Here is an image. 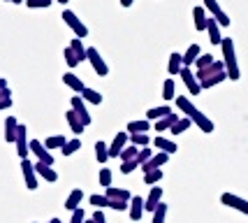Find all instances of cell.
<instances>
[{"label":"cell","instance_id":"cell-19","mask_svg":"<svg viewBox=\"0 0 248 223\" xmlns=\"http://www.w3.org/2000/svg\"><path fill=\"white\" fill-rule=\"evenodd\" d=\"M193 19H195V28L202 33L206 31V23H209V17H206V10L202 7V5H197L193 10Z\"/></svg>","mask_w":248,"mask_h":223},{"label":"cell","instance_id":"cell-1","mask_svg":"<svg viewBox=\"0 0 248 223\" xmlns=\"http://www.w3.org/2000/svg\"><path fill=\"white\" fill-rule=\"evenodd\" d=\"M176 107L184 112V117H188L190 121H193L195 126L200 128L202 133H214L216 130V126H214V121L209 117H204L197 107L190 103V98H186V96H176Z\"/></svg>","mask_w":248,"mask_h":223},{"label":"cell","instance_id":"cell-29","mask_svg":"<svg viewBox=\"0 0 248 223\" xmlns=\"http://www.w3.org/2000/svg\"><path fill=\"white\" fill-rule=\"evenodd\" d=\"M70 49L75 51V56H77V61L81 63V61H88V47H84V42L79 40V37H75L72 42H70Z\"/></svg>","mask_w":248,"mask_h":223},{"label":"cell","instance_id":"cell-6","mask_svg":"<svg viewBox=\"0 0 248 223\" xmlns=\"http://www.w3.org/2000/svg\"><path fill=\"white\" fill-rule=\"evenodd\" d=\"M70 105H72V109H75L77 117L81 119V123H84V126H91V123H93V117H91V112H88V107H86V103H84V98L81 96H72Z\"/></svg>","mask_w":248,"mask_h":223},{"label":"cell","instance_id":"cell-14","mask_svg":"<svg viewBox=\"0 0 248 223\" xmlns=\"http://www.w3.org/2000/svg\"><path fill=\"white\" fill-rule=\"evenodd\" d=\"M35 165V172H37V177H42L44 181H49V184H54V181H58V172L51 168V165H44V163H32Z\"/></svg>","mask_w":248,"mask_h":223},{"label":"cell","instance_id":"cell-4","mask_svg":"<svg viewBox=\"0 0 248 223\" xmlns=\"http://www.w3.org/2000/svg\"><path fill=\"white\" fill-rule=\"evenodd\" d=\"M16 154H19V158H28V154H31V139H28V128L19 123V133H16Z\"/></svg>","mask_w":248,"mask_h":223},{"label":"cell","instance_id":"cell-41","mask_svg":"<svg viewBox=\"0 0 248 223\" xmlns=\"http://www.w3.org/2000/svg\"><path fill=\"white\" fill-rule=\"evenodd\" d=\"M165 219H167V205L160 202V205L155 207V212H153V221L151 223H165Z\"/></svg>","mask_w":248,"mask_h":223},{"label":"cell","instance_id":"cell-31","mask_svg":"<svg viewBox=\"0 0 248 223\" xmlns=\"http://www.w3.org/2000/svg\"><path fill=\"white\" fill-rule=\"evenodd\" d=\"M95 158H97V163H107L109 160V144L107 142H95Z\"/></svg>","mask_w":248,"mask_h":223},{"label":"cell","instance_id":"cell-20","mask_svg":"<svg viewBox=\"0 0 248 223\" xmlns=\"http://www.w3.org/2000/svg\"><path fill=\"white\" fill-rule=\"evenodd\" d=\"M81 200H84V191H81V189H75V191L67 195V200H65V209H67V212H75V209H79Z\"/></svg>","mask_w":248,"mask_h":223},{"label":"cell","instance_id":"cell-39","mask_svg":"<svg viewBox=\"0 0 248 223\" xmlns=\"http://www.w3.org/2000/svg\"><path fill=\"white\" fill-rule=\"evenodd\" d=\"M65 144H67V139L63 135H51V137H46V142H44L46 149H63Z\"/></svg>","mask_w":248,"mask_h":223},{"label":"cell","instance_id":"cell-57","mask_svg":"<svg viewBox=\"0 0 248 223\" xmlns=\"http://www.w3.org/2000/svg\"><path fill=\"white\" fill-rule=\"evenodd\" d=\"M12 2H16V5H19V2H26V0H12Z\"/></svg>","mask_w":248,"mask_h":223},{"label":"cell","instance_id":"cell-59","mask_svg":"<svg viewBox=\"0 0 248 223\" xmlns=\"http://www.w3.org/2000/svg\"><path fill=\"white\" fill-rule=\"evenodd\" d=\"M5 2H12V0H5Z\"/></svg>","mask_w":248,"mask_h":223},{"label":"cell","instance_id":"cell-56","mask_svg":"<svg viewBox=\"0 0 248 223\" xmlns=\"http://www.w3.org/2000/svg\"><path fill=\"white\" fill-rule=\"evenodd\" d=\"M56 2H61V5H65V2H70V0H56Z\"/></svg>","mask_w":248,"mask_h":223},{"label":"cell","instance_id":"cell-50","mask_svg":"<svg viewBox=\"0 0 248 223\" xmlns=\"http://www.w3.org/2000/svg\"><path fill=\"white\" fill-rule=\"evenodd\" d=\"M93 221H95V223H107V219H105L102 209H95V212H93Z\"/></svg>","mask_w":248,"mask_h":223},{"label":"cell","instance_id":"cell-25","mask_svg":"<svg viewBox=\"0 0 248 223\" xmlns=\"http://www.w3.org/2000/svg\"><path fill=\"white\" fill-rule=\"evenodd\" d=\"M184 68V53H170V61H167V72L170 74H179Z\"/></svg>","mask_w":248,"mask_h":223},{"label":"cell","instance_id":"cell-27","mask_svg":"<svg viewBox=\"0 0 248 223\" xmlns=\"http://www.w3.org/2000/svg\"><path fill=\"white\" fill-rule=\"evenodd\" d=\"M170 114H172V107H170V105H160V107H153V109H149V112H146V119H149V121H160V119L170 117Z\"/></svg>","mask_w":248,"mask_h":223},{"label":"cell","instance_id":"cell-13","mask_svg":"<svg viewBox=\"0 0 248 223\" xmlns=\"http://www.w3.org/2000/svg\"><path fill=\"white\" fill-rule=\"evenodd\" d=\"M160 202H162V189L160 186H153L151 191H149V198H144V212L153 214Z\"/></svg>","mask_w":248,"mask_h":223},{"label":"cell","instance_id":"cell-34","mask_svg":"<svg viewBox=\"0 0 248 223\" xmlns=\"http://www.w3.org/2000/svg\"><path fill=\"white\" fill-rule=\"evenodd\" d=\"M137 154H140V147H135V144H128V147L121 151V163H130V160H137Z\"/></svg>","mask_w":248,"mask_h":223},{"label":"cell","instance_id":"cell-15","mask_svg":"<svg viewBox=\"0 0 248 223\" xmlns=\"http://www.w3.org/2000/svg\"><path fill=\"white\" fill-rule=\"evenodd\" d=\"M170 160V154H165V151H158V154H153V158L149 160V163H144L141 165V170L149 172V170H160L162 165Z\"/></svg>","mask_w":248,"mask_h":223},{"label":"cell","instance_id":"cell-5","mask_svg":"<svg viewBox=\"0 0 248 223\" xmlns=\"http://www.w3.org/2000/svg\"><path fill=\"white\" fill-rule=\"evenodd\" d=\"M88 63L93 65L97 77H107L109 74V65L105 63V58L100 56V51H97L95 47H88Z\"/></svg>","mask_w":248,"mask_h":223},{"label":"cell","instance_id":"cell-54","mask_svg":"<svg viewBox=\"0 0 248 223\" xmlns=\"http://www.w3.org/2000/svg\"><path fill=\"white\" fill-rule=\"evenodd\" d=\"M2 88H7V82H5V79H0V91H2Z\"/></svg>","mask_w":248,"mask_h":223},{"label":"cell","instance_id":"cell-43","mask_svg":"<svg viewBox=\"0 0 248 223\" xmlns=\"http://www.w3.org/2000/svg\"><path fill=\"white\" fill-rule=\"evenodd\" d=\"M91 205H95L97 209H105V207H109V198L107 195H97V193H93V195H91Z\"/></svg>","mask_w":248,"mask_h":223},{"label":"cell","instance_id":"cell-17","mask_svg":"<svg viewBox=\"0 0 248 223\" xmlns=\"http://www.w3.org/2000/svg\"><path fill=\"white\" fill-rule=\"evenodd\" d=\"M141 216H144V198L132 195V200H130V219L132 221H140Z\"/></svg>","mask_w":248,"mask_h":223},{"label":"cell","instance_id":"cell-35","mask_svg":"<svg viewBox=\"0 0 248 223\" xmlns=\"http://www.w3.org/2000/svg\"><path fill=\"white\" fill-rule=\"evenodd\" d=\"M225 79H227V72H218V74H214V77L204 79V82H200V86H202V91H204V88H214V86H218L220 82H225Z\"/></svg>","mask_w":248,"mask_h":223},{"label":"cell","instance_id":"cell-32","mask_svg":"<svg viewBox=\"0 0 248 223\" xmlns=\"http://www.w3.org/2000/svg\"><path fill=\"white\" fill-rule=\"evenodd\" d=\"M190 126H193V121H190L188 117H181L172 128H170V133H172V135H181V133H186Z\"/></svg>","mask_w":248,"mask_h":223},{"label":"cell","instance_id":"cell-37","mask_svg":"<svg viewBox=\"0 0 248 223\" xmlns=\"http://www.w3.org/2000/svg\"><path fill=\"white\" fill-rule=\"evenodd\" d=\"M79 149H81V139L72 137V139H67V144L61 149V154H63V156H72V154H75V151H79Z\"/></svg>","mask_w":248,"mask_h":223},{"label":"cell","instance_id":"cell-40","mask_svg":"<svg viewBox=\"0 0 248 223\" xmlns=\"http://www.w3.org/2000/svg\"><path fill=\"white\" fill-rule=\"evenodd\" d=\"M162 179V170H149V172H144V184L146 186H155L158 181Z\"/></svg>","mask_w":248,"mask_h":223},{"label":"cell","instance_id":"cell-24","mask_svg":"<svg viewBox=\"0 0 248 223\" xmlns=\"http://www.w3.org/2000/svg\"><path fill=\"white\" fill-rule=\"evenodd\" d=\"M151 130V121L141 119V121H130L128 123V135H140V133H149Z\"/></svg>","mask_w":248,"mask_h":223},{"label":"cell","instance_id":"cell-53","mask_svg":"<svg viewBox=\"0 0 248 223\" xmlns=\"http://www.w3.org/2000/svg\"><path fill=\"white\" fill-rule=\"evenodd\" d=\"M132 2H135V0H121V5H123V7H130Z\"/></svg>","mask_w":248,"mask_h":223},{"label":"cell","instance_id":"cell-55","mask_svg":"<svg viewBox=\"0 0 248 223\" xmlns=\"http://www.w3.org/2000/svg\"><path fill=\"white\" fill-rule=\"evenodd\" d=\"M49 223H63V221H61V219H51V221H49Z\"/></svg>","mask_w":248,"mask_h":223},{"label":"cell","instance_id":"cell-2","mask_svg":"<svg viewBox=\"0 0 248 223\" xmlns=\"http://www.w3.org/2000/svg\"><path fill=\"white\" fill-rule=\"evenodd\" d=\"M223 63H225V72H227V79H234L237 82L241 72H239V63H237V51H234V40L232 37H223Z\"/></svg>","mask_w":248,"mask_h":223},{"label":"cell","instance_id":"cell-42","mask_svg":"<svg viewBox=\"0 0 248 223\" xmlns=\"http://www.w3.org/2000/svg\"><path fill=\"white\" fill-rule=\"evenodd\" d=\"M211 63H216V58H214L211 53H202V56L195 61V68H197V70H204V68H209Z\"/></svg>","mask_w":248,"mask_h":223},{"label":"cell","instance_id":"cell-18","mask_svg":"<svg viewBox=\"0 0 248 223\" xmlns=\"http://www.w3.org/2000/svg\"><path fill=\"white\" fill-rule=\"evenodd\" d=\"M105 195H107L109 200H121V202H130V200H132L130 191H125V189H116V186H109V189H105Z\"/></svg>","mask_w":248,"mask_h":223},{"label":"cell","instance_id":"cell-28","mask_svg":"<svg viewBox=\"0 0 248 223\" xmlns=\"http://www.w3.org/2000/svg\"><path fill=\"white\" fill-rule=\"evenodd\" d=\"M151 144H153V147H155V149H160V151H165V154H170V156H172L174 151L179 149V147H176V144H174V142H172V139L162 137V135H158V137L153 139Z\"/></svg>","mask_w":248,"mask_h":223},{"label":"cell","instance_id":"cell-22","mask_svg":"<svg viewBox=\"0 0 248 223\" xmlns=\"http://www.w3.org/2000/svg\"><path fill=\"white\" fill-rule=\"evenodd\" d=\"M206 33H209V40H211V44H220L223 42V35H220V26H218V21L211 17L209 19V23H206Z\"/></svg>","mask_w":248,"mask_h":223},{"label":"cell","instance_id":"cell-44","mask_svg":"<svg viewBox=\"0 0 248 223\" xmlns=\"http://www.w3.org/2000/svg\"><path fill=\"white\" fill-rule=\"evenodd\" d=\"M97 179H100V186L109 189V186H111V170H109V168H102L100 174H97Z\"/></svg>","mask_w":248,"mask_h":223},{"label":"cell","instance_id":"cell-33","mask_svg":"<svg viewBox=\"0 0 248 223\" xmlns=\"http://www.w3.org/2000/svg\"><path fill=\"white\" fill-rule=\"evenodd\" d=\"M81 98H84V103H91V105H100L102 103V93H97L95 88H84V93H81Z\"/></svg>","mask_w":248,"mask_h":223},{"label":"cell","instance_id":"cell-52","mask_svg":"<svg viewBox=\"0 0 248 223\" xmlns=\"http://www.w3.org/2000/svg\"><path fill=\"white\" fill-rule=\"evenodd\" d=\"M5 98H12V91H10V88H2V91H0V100H5Z\"/></svg>","mask_w":248,"mask_h":223},{"label":"cell","instance_id":"cell-8","mask_svg":"<svg viewBox=\"0 0 248 223\" xmlns=\"http://www.w3.org/2000/svg\"><path fill=\"white\" fill-rule=\"evenodd\" d=\"M220 202H223L225 207H232V209H237V212H241V214H246L248 216V200L239 198V195H234V193H223V195H220Z\"/></svg>","mask_w":248,"mask_h":223},{"label":"cell","instance_id":"cell-38","mask_svg":"<svg viewBox=\"0 0 248 223\" xmlns=\"http://www.w3.org/2000/svg\"><path fill=\"white\" fill-rule=\"evenodd\" d=\"M176 84H174V79H165V84H162V98L165 100H176Z\"/></svg>","mask_w":248,"mask_h":223},{"label":"cell","instance_id":"cell-45","mask_svg":"<svg viewBox=\"0 0 248 223\" xmlns=\"http://www.w3.org/2000/svg\"><path fill=\"white\" fill-rule=\"evenodd\" d=\"M151 158H153V149H149V147L140 149V154H137V163H140V168L144 165V163H149Z\"/></svg>","mask_w":248,"mask_h":223},{"label":"cell","instance_id":"cell-23","mask_svg":"<svg viewBox=\"0 0 248 223\" xmlns=\"http://www.w3.org/2000/svg\"><path fill=\"white\" fill-rule=\"evenodd\" d=\"M16 133H19V121L14 117L5 119V139L7 142H16Z\"/></svg>","mask_w":248,"mask_h":223},{"label":"cell","instance_id":"cell-36","mask_svg":"<svg viewBox=\"0 0 248 223\" xmlns=\"http://www.w3.org/2000/svg\"><path fill=\"white\" fill-rule=\"evenodd\" d=\"M153 139L149 137V133H140V135H130V144H135V147H140V149H144V147H149Z\"/></svg>","mask_w":248,"mask_h":223},{"label":"cell","instance_id":"cell-48","mask_svg":"<svg viewBox=\"0 0 248 223\" xmlns=\"http://www.w3.org/2000/svg\"><path fill=\"white\" fill-rule=\"evenodd\" d=\"M84 221H86V212L79 207V209H75V212H72V219H70V223H84Z\"/></svg>","mask_w":248,"mask_h":223},{"label":"cell","instance_id":"cell-21","mask_svg":"<svg viewBox=\"0 0 248 223\" xmlns=\"http://www.w3.org/2000/svg\"><path fill=\"white\" fill-rule=\"evenodd\" d=\"M65 119H67V126L72 128V133H75V137L77 135H81V133H84V123H81V119L77 117L75 114V109H70V112H65Z\"/></svg>","mask_w":248,"mask_h":223},{"label":"cell","instance_id":"cell-3","mask_svg":"<svg viewBox=\"0 0 248 223\" xmlns=\"http://www.w3.org/2000/svg\"><path fill=\"white\" fill-rule=\"evenodd\" d=\"M63 19H65V23L75 31V35L79 37V40H81V37H88V28L81 23V19H79L72 10H63Z\"/></svg>","mask_w":248,"mask_h":223},{"label":"cell","instance_id":"cell-16","mask_svg":"<svg viewBox=\"0 0 248 223\" xmlns=\"http://www.w3.org/2000/svg\"><path fill=\"white\" fill-rule=\"evenodd\" d=\"M63 84L67 86V88H72L77 96H81V93H84V88H86V86H84V82H81L75 72H65L63 74Z\"/></svg>","mask_w":248,"mask_h":223},{"label":"cell","instance_id":"cell-12","mask_svg":"<svg viewBox=\"0 0 248 223\" xmlns=\"http://www.w3.org/2000/svg\"><path fill=\"white\" fill-rule=\"evenodd\" d=\"M128 142H130V135H128V133H119L116 137L111 139V144H109V158H119L121 151L128 147Z\"/></svg>","mask_w":248,"mask_h":223},{"label":"cell","instance_id":"cell-11","mask_svg":"<svg viewBox=\"0 0 248 223\" xmlns=\"http://www.w3.org/2000/svg\"><path fill=\"white\" fill-rule=\"evenodd\" d=\"M179 74H181V79H184L188 93H193V96L202 93V86H200V82H197V77H195V72L190 70V68H181V72Z\"/></svg>","mask_w":248,"mask_h":223},{"label":"cell","instance_id":"cell-47","mask_svg":"<svg viewBox=\"0 0 248 223\" xmlns=\"http://www.w3.org/2000/svg\"><path fill=\"white\" fill-rule=\"evenodd\" d=\"M54 0H26V5L31 7V10H37V7H49Z\"/></svg>","mask_w":248,"mask_h":223},{"label":"cell","instance_id":"cell-46","mask_svg":"<svg viewBox=\"0 0 248 223\" xmlns=\"http://www.w3.org/2000/svg\"><path fill=\"white\" fill-rule=\"evenodd\" d=\"M63 56H65V63H67V68H70V70H72V68H77V65H79V61H77L75 51H72V49H70V47H65Z\"/></svg>","mask_w":248,"mask_h":223},{"label":"cell","instance_id":"cell-58","mask_svg":"<svg viewBox=\"0 0 248 223\" xmlns=\"http://www.w3.org/2000/svg\"><path fill=\"white\" fill-rule=\"evenodd\" d=\"M84 223H95V221H93V219H86V221H84Z\"/></svg>","mask_w":248,"mask_h":223},{"label":"cell","instance_id":"cell-10","mask_svg":"<svg viewBox=\"0 0 248 223\" xmlns=\"http://www.w3.org/2000/svg\"><path fill=\"white\" fill-rule=\"evenodd\" d=\"M21 172H23V179H26V189L35 191L37 189V172H35V165L28 158L21 160Z\"/></svg>","mask_w":248,"mask_h":223},{"label":"cell","instance_id":"cell-7","mask_svg":"<svg viewBox=\"0 0 248 223\" xmlns=\"http://www.w3.org/2000/svg\"><path fill=\"white\" fill-rule=\"evenodd\" d=\"M31 151L35 154V158L40 160V163H44V165H51V168H54V156H51V151L44 147L40 139H31Z\"/></svg>","mask_w":248,"mask_h":223},{"label":"cell","instance_id":"cell-49","mask_svg":"<svg viewBox=\"0 0 248 223\" xmlns=\"http://www.w3.org/2000/svg\"><path fill=\"white\" fill-rule=\"evenodd\" d=\"M137 168H140V163H137V160H130V163H121V172H123V174H130V172L137 170Z\"/></svg>","mask_w":248,"mask_h":223},{"label":"cell","instance_id":"cell-26","mask_svg":"<svg viewBox=\"0 0 248 223\" xmlns=\"http://www.w3.org/2000/svg\"><path fill=\"white\" fill-rule=\"evenodd\" d=\"M202 56V49H200V44H190L188 49H186L184 53V68H190V65H195V61Z\"/></svg>","mask_w":248,"mask_h":223},{"label":"cell","instance_id":"cell-9","mask_svg":"<svg viewBox=\"0 0 248 223\" xmlns=\"http://www.w3.org/2000/svg\"><path fill=\"white\" fill-rule=\"evenodd\" d=\"M204 10L211 12V17L218 21V26H230V17H227L225 12H223V7L218 5V0H204Z\"/></svg>","mask_w":248,"mask_h":223},{"label":"cell","instance_id":"cell-51","mask_svg":"<svg viewBox=\"0 0 248 223\" xmlns=\"http://www.w3.org/2000/svg\"><path fill=\"white\" fill-rule=\"evenodd\" d=\"M12 107V98H5V100H0V112H5V109H10Z\"/></svg>","mask_w":248,"mask_h":223},{"label":"cell","instance_id":"cell-30","mask_svg":"<svg viewBox=\"0 0 248 223\" xmlns=\"http://www.w3.org/2000/svg\"><path fill=\"white\" fill-rule=\"evenodd\" d=\"M179 114H176V112H172V114H170V117H165V119H160V121H155V130H158V133H165V130H170V128L174 126V123H176V121H179Z\"/></svg>","mask_w":248,"mask_h":223}]
</instances>
